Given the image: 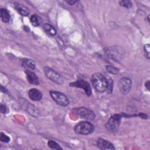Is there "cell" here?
<instances>
[{
  "mask_svg": "<svg viewBox=\"0 0 150 150\" xmlns=\"http://www.w3.org/2000/svg\"><path fill=\"white\" fill-rule=\"evenodd\" d=\"M30 21L32 25H33L34 26H39L40 25L41 19L40 18H39L36 15H33L30 17Z\"/></svg>",
  "mask_w": 150,
  "mask_h": 150,
  "instance_id": "obj_18",
  "label": "cell"
},
{
  "mask_svg": "<svg viewBox=\"0 0 150 150\" xmlns=\"http://www.w3.org/2000/svg\"><path fill=\"white\" fill-rule=\"evenodd\" d=\"M29 97L33 101H39L42 98V93L36 88H31L28 92Z\"/></svg>",
  "mask_w": 150,
  "mask_h": 150,
  "instance_id": "obj_13",
  "label": "cell"
},
{
  "mask_svg": "<svg viewBox=\"0 0 150 150\" xmlns=\"http://www.w3.org/2000/svg\"><path fill=\"white\" fill-rule=\"evenodd\" d=\"M15 8L21 15L28 16L29 15V12L27 10V8H25L24 6L21 5L18 3H15Z\"/></svg>",
  "mask_w": 150,
  "mask_h": 150,
  "instance_id": "obj_16",
  "label": "cell"
},
{
  "mask_svg": "<svg viewBox=\"0 0 150 150\" xmlns=\"http://www.w3.org/2000/svg\"><path fill=\"white\" fill-rule=\"evenodd\" d=\"M19 103L21 106L24 108L30 115L34 117H39L40 115L39 110L34 105L28 102L24 98H20Z\"/></svg>",
  "mask_w": 150,
  "mask_h": 150,
  "instance_id": "obj_5",
  "label": "cell"
},
{
  "mask_svg": "<svg viewBox=\"0 0 150 150\" xmlns=\"http://www.w3.org/2000/svg\"><path fill=\"white\" fill-rule=\"evenodd\" d=\"M97 145L100 149L103 150L115 149V148L112 144H111L108 141L101 138L98 139L97 141Z\"/></svg>",
  "mask_w": 150,
  "mask_h": 150,
  "instance_id": "obj_11",
  "label": "cell"
},
{
  "mask_svg": "<svg viewBox=\"0 0 150 150\" xmlns=\"http://www.w3.org/2000/svg\"><path fill=\"white\" fill-rule=\"evenodd\" d=\"M106 69L109 73H110L111 74H116L119 71L118 69H117V67H115L113 66H111V65L106 66Z\"/></svg>",
  "mask_w": 150,
  "mask_h": 150,
  "instance_id": "obj_20",
  "label": "cell"
},
{
  "mask_svg": "<svg viewBox=\"0 0 150 150\" xmlns=\"http://www.w3.org/2000/svg\"><path fill=\"white\" fill-rule=\"evenodd\" d=\"M22 66L31 69H35V63L34 61L30 59H23L22 60Z\"/></svg>",
  "mask_w": 150,
  "mask_h": 150,
  "instance_id": "obj_14",
  "label": "cell"
},
{
  "mask_svg": "<svg viewBox=\"0 0 150 150\" xmlns=\"http://www.w3.org/2000/svg\"><path fill=\"white\" fill-rule=\"evenodd\" d=\"M107 57L115 62H120L124 57L125 51L124 49L118 46H113L106 47L104 49Z\"/></svg>",
  "mask_w": 150,
  "mask_h": 150,
  "instance_id": "obj_2",
  "label": "cell"
},
{
  "mask_svg": "<svg viewBox=\"0 0 150 150\" xmlns=\"http://www.w3.org/2000/svg\"><path fill=\"white\" fill-rule=\"evenodd\" d=\"M145 87H146L148 90H149V81H147L145 83Z\"/></svg>",
  "mask_w": 150,
  "mask_h": 150,
  "instance_id": "obj_25",
  "label": "cell"
},
{
  "mask_svg": "<svg viewBox=\"0 0 150 150\" xmlns=\"http://www.w3.org/2000/svg\"><path fill=\"white\" fill-rule=\"evenodd\" d=\"M50 95L56 104L61 106H67L69 104V100L63 93L57 91H50Z\"/></svg>",
  "mask_w": 150,
  "mask_h": 150,
  "instance_id": "obj_4",
  "label": "cell"
},
{
  "mask_svg": "<svg viewBox=\"0 0 150 150\" xmlns=\"http://www.w3.org/2000/svg\"><path fill=\"white\" fill-rule=\"evenodd\" d=\"M0 14H1V19L4 22L8 23L9 22L11 16L8 11L6 9H4V8L1 9Z\"/></svg>",
  "mask_w": 150,
  "mask_h": 150,
  "instance_id": "obj_15",
  "label": "cell"
},
{
  "mask_svg": "<svg viewBox=\"0 0 150 150\" xmlns=\"http://www.w3.org/2000/svg\"><path fill=\"white\" fill-rule=\"evenodd\" d=\"M1 141L4 142H8L10 141V138L8 137L6 135L4 134L3 132H1Z\"/></svg>",
  "mask_w": 150,
  "mask_h": 150,
  "instance_id": "obj_23",
  "label": "cell"
},
{
  "mask_svg": "<svg viewBox=\"0 0 150 150\" xmlns=\"http://www.w3.org/2000/svg\"><path fill=\"white\" fill-rule=\"evenodd\" d=\"M43 29L47 33L50 35H55L57 33L56 29L50 24L49 23H45L43 26Z\"/></svg>",
  "mask_w": 150,
  "mask_h": 150,
  "instance_id": "obj_17",
  "label": "cell"
},
{
  "mask_svg": "<svg viewBox=\"0 0 150 150\" xmlns=\"http://www.w3.org/2000/svg\"><path fill=\"white\" fill-rule=\"evenodd\" d=\"M120 5L126 8H130L132 6V3L130 1H121L119 2Z\"/></svg>",
  "mask_w": 150,
  "mask_h": 150,
  "instance_id": "obj_21",
  "label": "cell"
},
{
  "mask_svg": "<svg viewBox=\"0 0 150 150\" xmlns=\"http://www.w3.org/2000/svg\"><path fill=\"white\" fill-rule=\"evenodd\" d=\"M139 115L141 117V118H147V116H146V114H144V113H141V114H139Z\"/></svg>",
  "mask_w": 150,
  "mask_h": 150,
  "instance_id": "obj_26",
  "label": "cell"
},
{
  "mask_svg": "<svg viewBox=\"0 0 150 150\" xmlns=\"http://www.w3.org/2000/svg\"><path fill=\"white\" fill-rule=\"evenodd\" d=\"M131 81L129 78L122 77L121 78L118 83V86L120 91L123 94H128L131 88Z\"/></svg>",
  "mask_w": 150,
  "mask_h": 150,
  "instance_id": "obj_9",
  "label": "cell"
},
{
  "mask_svg": "<svg viewBox=\"0 0 150 150\" xmlns=\"http://www.w3.org/2000/svg\"><path fill=\"white\" fill-rule=\"evenodd\" d=\"M0 111H1V113H2V114H6V113H7V112H8V108H7V107H6L5 105L1 104Z\"/></svg>",
  "mask_w": 150,
  "mask_h": 150,
  "instance_id": "obj_24",
  "label": "cell"
},
{
  "mask_svg": "<svg viewBox=\"0 0 150 150\" xmlns=\"http://www.w3.org/2000/svg\"><path fill=\"white\" fill-rule=\"evenodd\" d=\"M47 145L48 146L52 149H62V148H61V146L54 141L53 140H49L48 142H47Z\"/></svg>",
  "mask_w": 150,
  "mask_h": 150,
  "instance_id": "obj_19",
  "label": "cell"
},
{
  "mask_svg": "<svg viewBox=\"0 0 150 150\" xmlns=\"http://www.w3.org/2000/svg\"><path fill=\"white\" fill-rule=\"evenodd\" d=\"M144 50L145 56L149 59V44H145L144 46Z\"/></svg>",
  "mask_w": 150,
  "mask_h": 150,
  "instance_id": "obj_22",
  "label": "cell"
},
{
  "mask_svg": "<svg viewBox=\"0 0 150 150\" xmlns=\"http://www.w3.org/2000/svg\"><path fill=\"white\" fill-rule=\"evenodd\" d=\"M70 86L72 87H76L82 88L88 96H91L92 92L89 83L83 80H79L76 82L70 83Z\"/></svg>",
  "mask_w": 150,
  "mask_h": 150,
  "instance_id": "obj_10",
  "label": "cell"
},
{
  "mask_svg": "<svg viewBox=\"0 0 150 150\" xmlns=\"http://www.w3.org/2000/svg\"><path fill=\"white\" fill-rule=\"evenodd\" d=\"M121 118V116L120 114H115L111 116L105 124L106 129L111 132L117 131L120 124Z\"/></svg>",
  "mask_w": 150,
  "mask_h": 150,
  "instance_id": "obj_6",
  "label": "cell"
},
{
  "mask_svg": "<svg viewBox=\"0 0 150 150\" xmlns=\"http://www.w3.org/2000/svg\"><path fill=\"white\" fill-rule=\"evenodd\" d=\"M74 132L80 135H88L94 129V125L87 121H81L74 127Z\"/></svg>",
  "mask_w": 150,
  "mask_h": 150,
  "instance_id": "obj_3",
  "label": "cell"
},
{
  "mask_svg": "<svg viewBox=\"0 0 150 150\" xmlns=\"http://www.w3.org/2000/svg\"><path fill=\"white\" fill-rule=\"evenodd\" d=\"M66 2H67L69 4H70V5H74V4H76V1H66Z\"/></svg>",
  "mask_w": 150,
  "mask_h": 150,
  "instance_id": "obj_27",
  "label": "cell"
},
{
  "mask_svg": "<svg viewBox=\"0 0 150 150\" xmlns=\"http://www.w3.org/2000/svg\"><path fill=\"white\" fill-rule=\"evenodd\" d=\"M44 72L46 76L51 81L58 84H62L63 83V80L62 76L54 70L49 67H45L44 68Z\"/></svg>",
  "mask_w": 150,
  "mask_h": 150,
  "instance_id": "obj_8",
  "label": "cell"
},
{
  "mask_svg": "<svg viewBox=\"0 0 150 150\" xmlns=\"http://www.w3.org/2000/svg\"><path fill=\"white\" fill-rule=\"evenodd\" d=\"M91 81L95 90L100 93L104 92L108 88V80L100 73H96L91 76Z\"/></svg>",
  "mask_w": 150,
  "mask_h": 150,
  "instance_id": "obj_1",
  "label": "cell"
},
{
  "mask_svg": "<svg viewBox=\"0 0 150 150\" xmlns=\"http://www.w3.org/2000/svg\"><path fill=\"white\" fill-rule=\"evenodd\" d=\"M73 112L81 118L93 120L95 118L96 115L93 111L85 107H79L73 109Z\"/></svg>",
  "mask_w": 150,
  "mask_h": 150,
  "instance_id": "obj_7",
  "label": "cell"
},
{
  "mask_svg": "<svg viewBox=\"0 0 150 150\" xmlns=\"http://www.w3.org/2000/svg\"><path fill=\"white\" fill-rule=\"evenodd\" d=\"M25 73L27 80L30 84L33 85H38L39 84L38 77L34 72L29 70H26L25 71Z\"/></svg>",
  "mask_w": 150,
  "mask_h": 150,
  "instance_id": "obj_12",
  "label": "cell"
}]
</instances>
